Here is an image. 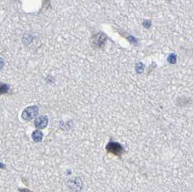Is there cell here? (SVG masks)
Listing matches in <instances>:
<instances>
[{"mask_svg": "<svg viewBox=\"0 0 193 192\" xmlns=\"http://www.w3.org/2000/svg\"><path fill=\"white\" fill-rule=\"evenodd\" d=\"M39 108L37 106H32L27 107L23 110L22 114V117L23 119L26 121H31L38 114Z\"/></svg>", "mask_w": 193, "mask_h": 192, "instance_id": "obj_1", "label": "cell"}, {"mask_svg": "<svg viewBox=\"0 0 193 192\" xmlns=\"http://www.w3.org/2000/svg\"><path fill=\"white\" fill-rule=\"evenodd\" d=\"M106 150L110 153L114 154V155L120 156L122 154L123 149L119 144L116 143V142H110L106 146Z\"/></svg>", "mask_w": 193, "mask_h": 192, "instance_id": "obj_2", "label": "cell"}, {"mask_svg": "<svg viewBox=\"0 0 193 192\" xmlns=\"http://www.w3.org/2000/svg\"><path fill=\"white\" fill-rule=\"evenodd\" d=\"M49 122V118L47 116H41L36 118L34 121L35 126L38 129H43L46 128Z\"/></svg>", "mask_w": 193, "mask_h": 192, "instance_id": "obj_3", "label": "cell"}, {"mask_svg": "<svg viewBox=\"0 0 193 192\" xmlns=\"http://www.w3.org/2000/svg\"><path fill=\"white\" fill-rule=\"evenodd\" d=\"M106 38L104 34H96L93 37V44L96 47H101L105 42Z\"/></svg>", "mask_w": 193, "mask_h": 192, "instance_id": "obj_4", "label": "cell"}, {"mask_svg": "<svg viewBox=\"0 0 193 192\" xmlns=\"http://www.w3.org/2000/svg\"><path fill=\"white\" fill-rule=\"evenodd\" d=\"M82 181L80 179L75 178L70 181H69V188H70L71 189L73 190V191H79V190L82 188Z\"/></svg>", "mask_w": 193, "mask_h": 192, "instance_id": "obj_5", "label": "cell"}, {"mask_svg": "<svg viewBox=\"0 0 193 192\" xmlns=\"http://www.w3.org/2000/svg\"><path fill=\"white\" fill-rule=\"evenodd\" d=\"M43 137H44V134L41 131H39V130H36V131L33 132L32 139L34 142H40L43 139Z\"/></svg>", "mask_w": 193, "mask_h": 192, "instance_id": "obj_6", "label": "cell"}, {"mask_svg": "<svg viewBox=\"0 0 193 192\" xmlns=\"http://www.w3.org/2000/svg\"><path fill=\"white\" fill-rule=\"evenodd\" d=\"M9 86L7 84L0 82V95L7 93L9 91Z\"/></svg>", "mask_w": 193, "mask_h": 192, "instance_id": "obj_7", "label": "cell"}, {"mask_svg": "<svg viewBox=\"0 0 193 192\" xmlns=\"http://www.w3.org/2000/svg\"><path fill=\"white\" fill-rule=\"evenodd\" d=\"M169 61L171 63H175L176 62V56L174 54H171L169 57Z\"/></svg>", "mask_w": 193, "mask_h": 192, "instance_id": "obj_8", "label": "cell"}, {"mask_svg": "<svg viewBox=\"0 0 193 192\" xmlns=\"http://www.w3.org/2000/svg\"><path fill=\"white\" fill-rule=\"evenodd\" d=\"M151 21L147 20V21L143 22V25H144L145 27H147V28H148V27H150V26H151Z\"/></svg>", "mask_w": 193, "mask_h": 192, "instance_id": "obj_9", "label": "cell"}, {"mask_svg": "<svg viewBox=\"0 0 193 192\" xmlns=\"http://www.w3.org/2000/svg\"><path fill=\"white\" fill-rule=\"evenodd\" d=\"M4 64H5V61H4L2 58H0V70L3 68Z\"/></svg>", "mask_w": 193, "mask_h": 192, "instance_id": "obj_10", "label": "cell"}]
</instances>
